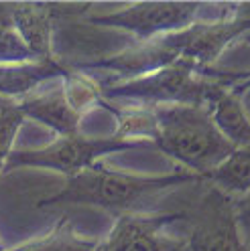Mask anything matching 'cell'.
<instances>
[{"label":"cell","instance_id":"7","mask_svg":"<svg viewBox=\"0 0 250 251\" xmlns=\"http://www.w3.org/2000/svg\"><path fill=\"white\" fill-rule=\"evenodd\" d=\"M183 213H126L116 219L108 237L94 251H187L183 235L167 233V225Z\"/></svg>","mask_w":250,"mask_h":251},{"label":"cell","instance_id":"12","mask_svg":"<svg viewBox=\"0 0 250 251\" xmlns=\"http://www.w3.org/2000/svg\"><path fill=\"white\" fill-rule=\"evenodd\" d=\"M96 245L98 241H86L77 237L71 219L61 217L51 233H45L10 251H94Z\"/></svg>","mask_w":250,"mask_h":251},{"label":"cell","instance_id":"13","mask_svg":"<svg viewBox=\"0 0 250 251\" xmlns=\"http://www.w3.org/2000/svg\"><path fill=\"white\" fill-rule=\"evenodd\" d=\"M212 184L220 186L228 195L236 197L250 188V142L238 148L230 158L220 166L204 176Z\"/></svg>","mask_w":250,"mask_h":251},{"label":"cell","instance_id":"11","mask_svg":"<svg viewBox=\"0 0 250 251\" xmlns=\"http://www.w3.org/2000/svg\"><path fill=\"white\" fill-rule=\"evenodd\" d=\"M234 83L236 79H230L228 75L218 77L208 93L204 107L216 128L236 148H242L250 142V118L242 107V100L232 89Z\"/></svg>","mask_w":250,"mask_h":251},{"label":"cell","instance_id":"15","mask_svg":"<svg viewBox=\"0 0 250 251\" xmlns=\"http://www.w3.org/2000/svg\"><path fill=\"white\" fill-rule=\"evenodd\" d=\"M232 205H234V217H236L246 251H250V188L236 197H232Z\"/></svg>","mask_w":250,"mask_h":251},{"label":"cell","instance_id":"2","mask_svg":"<svg viewBox=\"0 0 250 251\" xmlns=\"http://www.w3.org/2000/svg\"><path fill=\"white\" fill-rule=\"evenodd\" d=\"M153 114L157 118L153 144L199 176L220 168L238 150L201 105H153Z\"/></svg>","mask_w":250,"mask_h":251},{"label":"cell","instance_id":"3","mask_svg":"<svg viewBox=\"0 0 250 251\" xmlns=\"http://www.w3.org/2000/svg\"><path fill=\"white\" fill-rule=\"evenodd\" d=\"M220 75L210 69H197L187 61H177L136 79L100 87L102 101L132 100L143 105H201Z\"/></svg>","mask_w":250,"mask_h":251},{"label":"cell","instance_id":"14","mask_svg":"<svg viewBox=\"0 0 250 251\" xmlns=\"http://www.w3.org/2000/svg\"><path fill=\"white\" fill-rule=\"evenodd\" d=\"M25 120L27 118L19 112V107L10 101L0 109V172L6 166L8 156L12 154L14 138H17Z\"/></svg>","mask_w":250,"mask_h":251},{"label":"cell","instance_id":"8","mask_svg":"<svg viewBox=\"0 0 250 251\" xmlns=\"http://www.w3.org/2000/svg\"><path fill=\"white\" fill-rule=\"evenodd\" d=\"M90 4H10L12 26L33 59H51L55 30L63 14L86 12Z\"/></svg>","mask_w":250,"mask_h":251},{"label":"cell","instance_id":"17","mask_svg":"<svg viewBox=\"0 0 250 251\" xmlns=\"http://www.w3.org/2000/svg\"><path fill=\"white\" fill-rule=\"evenodd\" d=\"M6 103H8V101H4V100H0V109H2V107H4Z\"/></svg>","mask_w":250,"mask_h":251},{"label":"cell","instance_id":"16","mask_svg":"<svg viewBox=\"0 0 250 251\" xmlns=\"http://www.w3.org/2000/svg\"><path fill=\"white\" fill-rule=\"evenodd\" d=\"M12 26V14H10V4L0 2V28Z\"/></svg>","mask_w":250,"mask_h":251},{"label":"cell","instance_id":"9","mask_svg":"<svg viewBox=\"0 0 250 251\" xmlns=\"http://www.w3.org/2000/svg\"><path fill=\"white\" fill-rule=\"evenodd\" d=\"M19 107V112L25 118H33L45 126L53 128L59 136H71L77 134V126H80L82 116L69 105L63 89V77L61 81H51V87L37 89L31 96L12 101Z\"/></svg>","mask_w":250,"mask_h":251},{"label":"cell","instance_id":"10","mask_svg":"<svg viewBox=\"0 0 250 251\" xmlns=\"http://www.w3.org/2000/svg\"><path fill=\"white\" fill-rule=\"evenodd\" d=\"M69 71L59 59H31L19 63H0V100L19 101L33 91H37L43 83L65 77Z\"/></svg>","mask_w":250,"mask_h":251},{"label":"cell","instance_id":"4","mask_svg":"<svg viewBox=\"0 0 250 251\" xmlns=\"http://www.w3.org/2000/svg\"><path fill=\"white\" fill-rule=\"evenodd\" d=\"M124 150H157V146L151 140H126L118 138L116 134L110 138H86L80 134H71L59 136L49 146L12 152L4 168L12 170L19 166H43L71 176L84 168L94 166L102 156Z\"/></svg>","mask_w":250,"mask_h":251},{"label":"cell","instance_id":"6","mask_svg":"<svg viewBox=\"0 0 250 251\" xmlns=\"http://www.w3.org/2000/svg\"><path fill=\"white\" fill-rule=\"evenodd\" d=\"M206 8L201 2H143L92 17L98 26H112L134 35L138 41H151L157 37L173 35L185 30L197 21V14Z\"/></svg>","mask_w":250,"mask_h":251},{"label":"cell","instance_id":"1","mask_svg":"<svg viewBox=\"0 0 250 251\" xmlns=\"http://www.w3.org/2000/svg\"><path fill=\"white\" fill-rule=\"evenodd\" d=\"M206 178L191 170L181 168L167 176H138L110 170L102 164H94L67 176L65 184L57 193L35 202L37 209H61L73 205L98 207L120 215L136 213L147 199L157 197L163 191L187 182H204Z\"/></svg>","mask_w":250,"mask_h":251},{"label":"cell","instance_id":"18","mask_svg":"<svg viewBox=\"0 0 250 251\" xmlns=\"http://www.w3.org/2000/svg\"><path fill=\"white\" fill-rule=\"evenodd\" d=\"M0 251H4V249H2V245H0Z\"/></svg>","mask_w":250,"mask_h":251},{"label":"cell","instance_id":"5","mask_svg":"<svg viewBox=\"0 0 250 251\" xmlns=\"http://www.w3.org/2000/svg\"><path fill=\"white\" fill-rule=\"evenodd\" d=\"M189 229L183 235L187 251H246L236 217L232 195L210 184L197 199L191 211H185Z\"/></svg>","mask_w":250,"mask_h":251}]
</instances>
